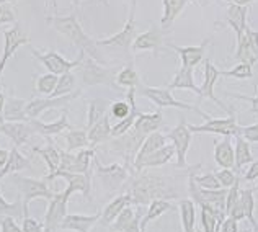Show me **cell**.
Wrapping results in <instances>:
<instances>
[{"label": "cell", "instance_id": "6da1fadb", "mask_svg": "<svg viewBox=\"0 0 258 232\" xmlns=\"http://www.w3.org/2000/svg\"><path fill=\"white\" fill-rule=\"evenodd\" d=\"M46 22L49 23L56 31H59L60 35L66 36L67 39L71 41L72 44H76L77 47H80V51H84L87 54V57H92L97 63H105L101 54L98 52L97 43L87 35L84 31L82 25H80L79 18H77V9L74 10L71 15H52L47 17Z\"/></svg>", "mask_w": 258, "mask_h": 232}, {"label": "cell", "instance_id": "7a4b0ae2", "mask_svg": "<svg viewBox=\"0 0 258 232\" xmlns=\"http://www.w3.org/2000/svg\"><path fill=\"white\" fill-rule=\"evenodd\" d=\"M162 123H164V116H162L160 110H157L155 113H142L141 111L138 120H136V123H134V126L129 129L124 136L116 138L114 149L123 151V152H131L136 157L139 147L142 146V142L146 141L147 136H151L152 133L159 131Z\"/></svg>", "mask_w": 258, "mask_h": 232}, {"label": "cell", "instance_id": "3957f363", "mask_svg": "<svg viewBox=\"0 0 258 232\" xmlns=\"http://www.w3.org/2000/svg\"><path fill=\"white\" fill-rule=\"evenodd\" d=\"M77 71L80 74L84 85H105L110 90H121L116 85V76L118 72L113 67L101 66L97 61H93L92 57H85L84 63L77 67Z\"/></svg>", "mask_w": 258, "mask_h": 232}, {"label": "cell", "instance_id": "277c9868", "mask_svg": "<svg viewBox=\"0 0 258 232\" xmlns=\"http://www.w3.org/2000/svg\"><path fill=\"white\" fill-rule=\"evenodd\" d=\"M139 95H142V97L147 98V100H151L155 106H159V110H162V108H178V110L198 113L205 121L211 118V114L205 113L200 106L189 105V103H185V101L176 100V98L173 97V95H172V90H168V88H160V87H141V88H139Z\"/></svg>", "mask_w": 258, "mask_h": 232}, {"label": "cell", "instance_id": "5b68a950", "mask_svg": "<svg viewBox=\"0 0 258 232\" xmlns=\"http://www.w3.org/2000/svg\"><path fill=\"white\" fill-rule=\"evenodd\" d=\"M13 183L17 185L20 195H22V204H23V214L25 217L28 216V206L33 200L36 198H41V200L51 201L54 198L52 190L47 187V183L44 180H36V179H30V177H22L18 173H13Z\"/></svg>", "mask_w": 258, "mask_h": 232}, {"label": "cell", "instance_id": "8992f818", "mask_svg": "<svg viewBox=\"0 0 258 232\" xmlns=\"http://www.w3.org/2000/svg\"><path fill=\"white\" fill-rule=\"evenodd\" d=\"M165 183L162 177L142 175L133 183L131 192H127L133 198V204H149L151 201L162 198L165 193Z\"/></svg>", "mask_w": 258, "mask_h": 232}, {"label": "cell", "instance_id": "52a82bcc", "mask_svg": "<svg viewBox=\"0 0 258 232\" xmlns=\"http://www.w3.org/2000/svg\"><path fill=\"white\" fill-rule=\"evenodd\" d=\"M33 56H35L39 63H41L49 74H54V76H64L67 72H72L74 69H77V67L84 63V59L87 57V54L84 51L79 52V56L76 61H67L66 57H62L57 51L51 49L49 52H38L36 49H31Z\"/></svg>", "mask_w": 258, "mask_h": 232}, {"label": "cell", "instance_id": "ba28073f", "mask_svg": "<svg viewBox=\"0 0 258 232\" xmlns=\"http://www.w3.org/2000/svg\"><path fill=\"white\" fill-rule=\"evenodd\" d=\"M136 5L138 2H131V9H129V18L124 25V28L118 31L116 35H111L105 39H98L95 41L98 46L103 47H114V49H121V51H129L133 47L134 39L138 38V33H136Z\"/></svg>", "mask_w": 258, "mask_h": 232}, {"label": "cell", "instance_id": "9c48e42d", "mask_svg": "<svg viewBox=\"0 0 258 232\" xmlns=\"http://www.w3.org/2000/svg\"><path fill=\"white\" fill-rule=\"evenodd\" d=\"M240 128L237 125V116L235 113L229 114L227 118H214L211 116L209 120H206L203 125L195 126L188 125V129L191 133H208V134H219L222 138H235L240 134Z\"/></svg>", "mask_w": 258, "mask_h": 232}, {"label": "cell", "instance_id": "30bf717a", "mask_svg": "<svg viewBox=\"0 0 258 232\" xmlns=\"http://www.w3.org/2000/svg\"><path fill=\"white\" fill-rule=\"evenodd\" d=\"M93 167H95V175H97L101 187H103L106 192H116L129 177V172L126 167L119 165V163L101 165L97 157L93 159Z\"/></svg>", "mask_w": 258, "mask_h": 232}, {"label": "cell", "instance_id": "8fae6325", "mask_svg": "<svg viewBox=\"0 0 258 232\" xmlns=\"http://www.w3.org/2000/svg\"><path fill=\"white\" fill-rule=\"evenodd\" d=\"M72 196L71 190H64V192L56 193L54 198L47 204V211L44 214V232H56L59 230L60 224H62L64 217L67 216V203H69V198Z\"/></svg>", "mask_w": 258, "mask_h": 232}, {"label": "cell", "instance_id": "7c38bea8", "mask_svg": "<svg viewBox=\"0 0 258 232\" xmlns=\"http://www.w3.org/2000/svg\"><path fill=\"white\" fill-rule=\"evenodd\" d=\"M191 131L188 129V125L185 123V120L181 118V121L176 125L175 128H172L165 136L167 139L172 141V146L175 147L176 152V167L178 168H185L186 167V154L188 149L191 146Z\"/></svg>", "mask_w": 258, "mask_h": 232}, {"label": "cell", "instance_id": "4fadbf2b", "mask_svg": "<svg viewBox=\"0 0 258 232\" xmlns=\"http://www.w3.org/2000/svg\"><path fill=\"white\" fill-rule=\"evenodd\" d=\"M28 43H30V38L22 28H20V25H13L12 28L4 31V54H2V59H0V77H2L7 63L15 56L18 47H22Z\"/></svg>", "mask_w": 258, "mask_h": 232}, {"label": "cell", "instance_id": "5bb4252c", "mask_svg": "<svg viewBox=\"0 0 258 232\" xmlns=\"http://www.w3.org/2000/svg\"><path fill=\"white\" fill-rule=\"evenodd\" d=\"M131 49L134 52L151 51V52H154V56H159L160 51L164 49V30H162L160 26L152 25L147 31L138 35V38L134 39Z\"/></svg>", "mask_w": 258, "mask_h": 232}, {"label": "cell", "instance_id": "9a60e30c", "mask_svg": "<svg viewBox=\"0 0 258 232\" xmlns=\"http://www.w3.org/2000/svg\"><path fill=\"white\" fill-rule=\"evenodd\" d=\"M219 77H221V71L217 69V67L213 64V61L208 57V59L205 61V79H203V84H201V87H200V92H201V97H200V98H201V100H203V98L211 100V101H214V103L221 108V110L227 111L229 114H232L234 111L230 110V108H227V106L224 105L222 101L214 95V85H216V82L219 80Z\"/></svg>", "mask_w": 258, "mask_h": 232}, {"label": "cell", "instance_id": "2e32d148", "mask_svg": "<svg viewBox=\"0 0 258 232\" xmlns=\"http://www.w3.org/2000/svg\"><path fill=\"white\" fill-rule=\"evenodd\" d=\"M80 97V90L74 92L71 95H66V97H57V98H33L28 101L26 105V116L28 120H39L44 111L51 110V108H57V106H64L72 100H77Z\"/></svg>", "mask_w": 258, "mask_h": 232}, {"label": "cell", "instance_id": "e0dca14e", "mask_svg": "<svg viewBox=\"0 0 258 232\" xmlns=\"http://www.w3.org/2000/svg\"><path fill=\"white\" fill-rule=\"evenodd\" d=\"M250 4L245 2H227V10L224 15V22L234 30L237 39L243 36V31L247 28V15Z\"/></svg>", "mask_w": 258, "mask_h": 232}, {"label": "cell", "instance_id": "ac0fdd59", "mask_svg": "<svg viewBox=\"0 0 258 232\" xmlns=\"http://www.w3.org/2000/svg\"><path fill=\"white\" fill-rule=\"evenodd\" d=\"M208 44H209V38L203 39V43L198 46H176V44H167V46L180 56L181 67H185V69H195L205 59Z\"/></svg>", "mask_w": 258, "mask_h": 232}, {"label": "cell", "instance_id": "d6986e66", "mask_svg": "<svg viewBox=\"0 0 258 232\" xmlns=\"http://www.w3.org/2000/svg\"><path fill=\"white\" fill-rule=\"evenodd\" d=\"M54 179H64L67 182V190H71L72 193H82L87 200L90 198L92 192V180L88 175L84 173H71V172H56L52 175H44L43 180H54Z\"/></svg>", "mask_w": 258, "mask_h": 232}, {"label": "cell", "instance_id": "ffe728a7", "mask_svg": "<svg viewBox=\"0 0 258 232\" xmlns=\"http://www.w3.org/2000/svg\"><path fill=\"white\" fill-rule=\"evenodd\" d=\"M141 206L138 209H133L131 206H127L119 213V216L110 224L111 232H141Z\"/></svg>", "mask_w": 258, "mask_h": 232}, {"label": "cell", "instance_id": "44dd1931", "mask_svg": "<svg viewBox=\"0 0 258 232\" xmlns=\"http://www.w3.org/2000/svg\"><path fill=\"white\" fill-rule=\"evenodd\" d=\"M0 133L5 134L13 142V147L25 146L35 133V129L30 125V121L25 123H4L0 125Z\"/></svg>", "mask_w": 258, "mask_h": 232}, {"label": "cell", "instance_id": "7402d4cb", "mask_svg": "<svg viewBox=\"0 0 258 232\" xmlns=\"http://www.w3.org/2000/svg\"><path fill=\"white\" fill-rule=\"evenodd\" d=\"M101 214H67L60 224V230H74V232H90V229L100 221Z\"/></svg>", "mask_w": 258, "mask_h": 232}, {"label": "cell", "instance_id": "603a6c76", "mask_svg": "<svg viewBox=\"0 0 258 232\" xmlns=\"http://www.w3.org/2000/svg\"><path fill=\"white\" fill-rule=\"evenodd\" d=\"M131 204H133V198L129 193H124V195H119L116 198H113V200L105 206L98 222L101 224V226L110 227V224L119 216L121 211L126 209L127 206H131Z\"/></svg>", "mask_w": 258, "mask_h": 232}, {"label": "cell", "instance_id": "cb8c5ba5", "mask_svg": "<svg viewBox=\"0 0 258 232\" xmlns=\"http://www.w3.org/2000/svg\"><path fill=\"white\" fill-rule=\"evenodd\" d=\"M28 121L33 126V129H35V133L44 136V138L57 136L60 133H64L67 128H71L69 120H67V111L60 113V116L54 123H43L41 120H28Z\"/></svg>", "mask_w": 258, "mask_h": 232}, {"label": "cell", "instance_id": "d4e9b609", "mask_svg": "<svg viewBox=\"0 0 258 232\" xmlns=\"http://www.w3.org/2000/svg\"><path fill=\"white\" fill-rule=\"evenodd\" d=\"M173 157H176V152H175V147L172 144H167L159 151H155L154 154L147 155L144 160H142L138 167L134 168L136 173H141L142 168H155V167H162L165 165V163L170 162Z\"/></svg>", "mask_w": 258, "mask_h": 232}, {"label": "cell", "instance_id": "484cf974", "mask_svg": "<svg viewBox=\"0 0 258 232\" xmlns=\"http://www.w3.org/2000/svg\"><path fill=\"white\" fill-rule=\"evenodd\" d=\"M164 146H167V136L165 134H162L160 131H155L151 136H147L146 141L142 142V146L139 147L138 154H136V157H134L133 167L136 168L142 160L146 159L147 155L154 154L155 151H159V149H162Z\"/></svg>", "mask_w": 258, "mask_h": 232}, {"label": "cell", "instance_id": "4316f807", "mask_svg": "<svg viewBox=\"0 0 258 232\" xmlns=\"http://www.w3.org/2000/svg\"><path fill=\"white\" fill-rule=\"evenodd\" d=\"M214 160L221 168H230L235 165L232 138H222L214 142Z\"/></svg>", "mask_w": 258, "mask_h": 232}, {"label": "cell", "instance_id": "83f0119b", "mask_svg": "<svg viewBox=\"0 0 258 232\" xmlns=\"http://www.w3.org/2000/svg\"><path fill=\"white\" fill-rule=\"evenodd\" d=\"M26 105H28V100L17 98V97H13V95L7 97L5 111H4L5 123H25V121H28V116H26Z\"/></svg>", "mask_w": 258, "mask_h": 232}, {"label": "cell", "instance_id": "f1b7e54d", "mask_svg": "<svg viewBox=\"0 0 258 232\" xmlns=\"http://www.w3.org/2000/svg\"><path fill=\"white\" fill-rule=\"evenodd\" d=\"M188 4H189L188 0H162V5H164V15L160 18V28L170 30L172 25L175 23L176 17L180 15Z\"/></svg>", "mask_w": 258, "mask_h": 232}, {"label": "cell", "instance_id": "f546056e", "mask_svg": "<svg viewBox=\"0 0 258 232\" xmlns=\"http://www.w3.org/2000/svg\"><path fill=\"white\" fill-rule=\"evenodd\" d=\"M168 90H189L196 93L198 97H201L200 87L195 84V77H193V69H185V67H180V71L176 72V76L173 77V80L168 84Z\"/></svg>", "mask_w": 258, "mask_h": 232}, {"label": "cell", "instance_id": "4dcf8cb0", "mask_svg": "<svg viewBox=\"0 0 258 232\" xmlns=\"http://www.w3.org/2000/svg\"><path fill=\"white\" fill-rule=\"evenodd\" d=\"M30 167H31L30 159H26V157L18 151V147H12L9 162L5 163V167L0 168V180L5 179V177H9V175L18 173L20 170L30 168Z\"/></svg>", "mask_w": 258, "mask_h": 232}, {"label": "cell", "instance_id": "1f68e13d", "mask_svg": "<svg viewBox=\"0 0 258 232\" xmlns=\"http://www.w3.org/2000/svg\"><path fill=\"white\" fill-rule=\"evenodd\" d=\"M235 147H234V157H235V165L234 170L235 173H239L240 170L250 165L253 162V154H252V149H250V142H247L242 136H235Z\"/></svg>", "mask_w": 258, "mask_h": 232}, {"label": "cell", "instance_id": "d6a6232c", "mask_svg": "<svg viewBox=\"0 0 258 232\" xmlns=\"http://www.w3.org/2000/svg\"><path fill=\"white\" fill-rule=\"evenodd\" d=\"M111 128L113 126L110 123V111H108V114H105L98 123H95L90 129H87L90 144L95 146V144H100V142H105V141L110 139L111 138Z\"/></svg>", "mask_w": 258, "mask_h": 232}, {"label": "cell", "instance_id": "836d02e7", "mask_svg": "<svg viewBox=\"0 0 258 232\" xmlns=\"http://www.w3.org/2000/svg\"><path fill=\"white\" fill-rule=\"evenodd\" d=\"M113 101L108 98H93L88 101V111H87V125L85 128L90 129L95 123H98L105 114H108L110 111Z\"/></svg>", "mask_w": 258, "mask_h": 232}, {"label": "cell", "instance_id": "e575fe53", "mask_svg": "<svg viewBox=\"0 0 258 232\" xmlns=\"http://www.w3.org/2000/svg\"><path fill=\"white\" fill-rule=\"evenodd\" d=\"M180 208V221L183 232H195L196 227V204L189 198H183L178 203Z\"/></svg>", "mask_w": 258, "mask_h": 232}, {"label": "cell", "instance_id": "d590c367", "mask_svg": "<svg viewBox=\"0 0 258 232\" xmlns=\"http://www.w3.org/2000/svg\"><path fill=\"white\" fill-rule=\"evenodd\" d=\"M172 208H173V204L168 200H164V198H157V200L151 201L149 203L147 213L144 214V217H142V221H141V227H147L149 222L159 219L160 216H164L167 211H170Z\"/></svg>", "mask_w": 258, "mask_h": 232}, {"label": "cell", "instance_id": "8d00e7d4", "mask_svg": "<svg viewBox=\"0 0 258 232\" xmlns=\"http://www.w3.org/2000/svg\"><path fill=\"white\" fill-rule=\"evenodd\" d=\"M64 142H66V152H74V151H82L90 146V141H88V134L87 131L82 129H71L64 134Z\"/></svg>", "mask_w": 258, "mask_h": 232}, {"label": "cell", "instance_id": "74e56055", "mask_svg": "<svg viewBox=\"0 0 258 232\" xmlns=\"http://www.w3.org/2000/svg\"><path fill=\"white\" fill-rule=\"evenodd\" d=\"M33 151L43 157V160L46 162L47 168H49V173L47 175H52V173L57 172L59 163H60V152L51 144V142H47L44 147H33Z\"/></svg>", "mask_w": 258, "mask_h": 232}, {"label": "cell", "instance_id": "f35d334b", "mask_svg": "<svg viewBox=\"0 0 258 232\" xmlns=\"http://www.w3.org/2000/svg\"><path fill=\"white\" fill-rule=\"evenodd\" d=\"M95 159V149L87 147L76 154V162H74L72 173H84L92 177V162Z\"/></svg>", "mask_w": 258, "mask_h": 232}, {"label": "cell", "instance_id": "ab89813d", "mask_svg": "<svg viewBox=\"0 0 258 232\" xmlns=\"http://www.w3.org/2000/svg\"><path fill=\"white\" fill-rule=\"evenodd\" d=\"M240 203L243 209V216L250 222L255 232H258V222L255 219V196L253 190H240Z\"/></svg>", "mask_w": 258, "mask_h": 232}, {"label": "cell", "instance_id": "60d3db41", "mask_svg": "<svg viewBox=\"0 0 258 232\" xmlns=\"http://www.w3.org/2000/svg\"><path fill=\"white\" fill-rule=\"evenodd\" d=\"M116 85L118 87H126V88H138V87H141L139 74L136 72L133 64H127L126 67H123V69L118 72Z\"/></svg>", "mask_w": 258, "mask_h": 232}, {"label": "cell", "instance_id": "b9f144b4", "mask_svg": "<svg viewBox=\"0 0 258 232\" xmlns=\"http://www.w3.org/2000/svg\"><path fill=\"white\" fill-rule=\"evenodd\" d=\"M234 57L237 61H240V64H250V66H253L258 61V57L255 56V52L252 51V47L248 44V39L245 35L240 39H237V51L234 54Z\"/></svg>", "mask_w": 258, "mask_h": 232}, {"label": "cell", "instance_id": "7bdbcfd3", "mask_svg": "<svg viewBox=\"0 0 258 232\" xmlns=\"http://www.w3.org/2000/svg\"><path fill=\"white\" fill-rule=\"evenodd\" d=\"M76 76L72 72H67L64 76H60L57 80V85H56V90L51 95L49 98H57V97H66V95H71L76 92Z\"/></svg>", "mask_w": 258, "mask_h": 232}, {"label": "cell", "instance_id": "ee69618b", "mask_svg": "<svg viewBox=\"0 0 258 232\" xmlns=\"http://www.w3.org/2000/svg\"><path fill=\"white\" fill-rule=\"evenodd\" d=\"M0 216H10L13 219H20L23 217V204H22V196H18L13 203H9L2 196L0 192Z\"/></svg>", "mask_w": 258, "mask_h": 232}, {"label": "cell", "instance_id": "f6af8a7d", "mask_svg": "<svg viewBox=\"0 0 258 232\" xmlns=\"http://www.w3.org/2000/svg\"><path fill=\"white\" fill-rule=\"evenodd\" d=\"M57 80H59V77L54 76V74H44V76H39L36 79V90L41 95H44V97L49 98L54 93V90H56Z\"/></svg>", "mask_w": 258, "mask_h": 232}, {"label": "cell", "instance_id": "bcb514c9", "mask_svg": "<svg viewBox=\"0 0 258 232\" xmlns=\"http://www.w3.org/2000/svg\"><path fill=\"white\" fill-rule=\"evenodd\" d=\"M222 77H234L239 80H245V79H252L253 77V66L250 64H237L234 69L230 71H221Z\"/></svg>", "mask_w": 258, "mask_h": 232}, {"label": "cell", "instance_id": "7dc6e473", "mask_svg": "<svg viewBox=\"0 0 258 232\" xmlns=\"http://www.w3.org/2000/svg\"><path fill=\"white\" fill-rule=\"evenodd\" d=\"M191 177H193V180H195L196 185H198L200 188H203V190H219V188H222V187H221V183H219V180L216 179V175H214V173L195 175V173L191 172Z\"/></svg>", "mask_w": 258, "mask_h": 232}, {"label": "cell", "instance_id": "c3c4849f", "mask_svg": "<svg viewBox=\"0 0 258 232\" xmlns=\"http://www.w3.org/2000/svg\"><path fill=\"white\" fill-rule=\"evenodd\" d=\"M129 113H131V105H129V101L126 100H116L113 101L111 106H110V116H113L114 120H124L129 116Z\"/></svg>", "mask_w": 258, "mask_h": 232}, {"label": "cell", "instance_id": "681fc988", "mask_svg": "<svg viewBox=\"0 0 258 232\" xmlns=\"http://www.w3.org/2000/svg\"><path fill=\"white\" fill-rule=\"evenodd\" d=\"M240 198V179L237 177V180L232 187L227 190V198H226V216H229L230 209L234 208V204L239 201Z\"/></svg>", "mask_w": 258, "mask_h": 232}, {"label": "cell", "instance_id": "f907efd6", "mask_svg": "<svg viewBox=\"0 0 258 232\" xmlns=\"http://www.w3.org/2000/svg\"><path fill=\"white\" fill-rule=\"evenodd\" d=\"M214 175H216V179L219 180L221 187L226 188V190H229L230 187H232L237 180V173L232 172L230 168H219Z\"/></svg>", "mask_w": 258, "mask_h": 232}, {"label": "cell", "instance_id": "816d5d0a", "mask_svg": "<svg viewBox=\"0 0 258 232\" xmlns=\"http://www.w3.org/2000/svg\"><path fill=\"white\" fill-rule=\"evenodd\" d=\"M15 23L17 25V17L13 12V7L10 2H0V25H9Z\"/></svg>", "mask_w": 258, "mask_h": 232}, {"label": "cell", "instance_id": "f5cc1de1", "mask_svg": "<svg viewBox=\"0 0 258 232\" xmlns=\"http://www.w3.org/2000/svg\"><path fill=\"white\" fill-rule=\"evenodd\" d=\"M0 232H23V229L18 226L13 217L2 216V219H0Z\"/></svg>", "mask_w": 258, "mask_h": 232}, {"label": "cell", "instance_id": "db71d44e", "mask_svg": "<svg viewBox=\"0 0 258 232\" xmlns=\"http://www.w3.org/2000/svg\"><path fill=\"white\" fill-rule=\"evenodd\" d=\"M240 136L247 142H258V123L252 126H245V128H240Z\"/></svg>", "mask_w": 258, "mask_h": 232}, {"label": "cell", "instance_id": "11a10c76", "mask_svg": "<svg viewBox=\"0 0 258 232\" xmlns=\"http://www.w3.org/2000/svg\"><path fill=\"white\" fill-rule=\"evenodd\" d=\"M22 229H23V232H44L43 224L38 222L36 219H33V217H30V216H26L23 219Z\"/></svg>", "mask_w": 258, "mask_h": 232}, {"label": "cell", "instance_id": "9f6ffc18", "mask_svg": "<svg viewBox=\"0 0 258 232\" xmlns=\"http://www.w3.org/2000/svg\"><path fill=\"white\" fill-rule=\"evenodd\" d=\"M243 35L247 36L250 47H252V51L255 52V56L258 57V31H255V30L250 28V26H247L245 31H243Z\"/></svg>", "mask_w": 258, "mask_h": 232}, {"label": "cell", "instance_id": "6f0895ef", "mask_svg": "<svg viewBox=\"0 0 258 232\" xmlns=\"http://www.w3.org/2000/svg\"><path fill=\"white\" fill-rule=\"evenodd\" d=\"M219 232H239V221H235L232 217L227 216L226 219L222 221Z\"/></svg>", "mask_w": 258, "mask_h": 232}, {"label": "cell", "instance_id": "680465c9", "mask_svg": "<svg viewBox=\"0 0 258 232\" xmlns=\"http://www.w3.org/2000/svg\"><path fill=\"white\" fill-rule=\"evenodd\" d=\"M256 179H258V160H253L248 165L247 172H245V180L247 182H253Z\"/></svg>", "mask_w": 258, "mask_h": 232}, {"label": "cell", "instance_id": "91938a15", "mask_svg": "<svg viewBox=\"0 0 258 232\" xmlns=\"http://www.w3.org/2000/svg\"><path fill=\"white\" fill-rule=\"evenodd\" d=\"M230 97H234V98H240V100H245V101H250V103H252V108H250V111H253V113H256V111H258V95H256V97H245V95L230 93Z\"/></svg>", "mask_w": 258, "mask_h": 232}, {"label": "cell", "instance_id": "94428289", "mask_svg": "<svg viewBox=\"0 0 258 232\" xmlns=\"http://www.w3.org/2000/svg\"><path fill=\"white\" fill-rule=\"evenodd\" d=\"M5 93L4 92H0V125H4L5 123V118H4V111H5Z\"/></svg>", "mask_w": 258, "mask_h": 232}, {"label": "cell", "instance_id": "6125c7cd", "mask_svg": "<svg viewBox=\"0 0 258 232\" xmlns=\"http://www.w3.org/2000/svg\"><path fill=\"white\" fill-rule=\"evenodd\" d=\"M10 151H5V149H0V168L5 167V163L9 162Z\"/></svg>", "mask_w": 258, "mask_h": 232}, {"label": "cell", "instance_id": "be15d7a7", "mask_svg": "<svg viewBox=\"0 0 258 232\" xmlns=\"http://www.w3.org/2000/svg\"><path fill=\"white\" fill-rule=\"evenodd\" d=\"M141 232H146V227H141Z\"/></svg>", "mask_w": 258, "mask_h": 232}, {"label": "cell", "instance_id": "e7e4bbea", "mask_svg": "<svg viewBox=\"0 0 258 232\" xmlns=\"http://www.w3.org/2000/svg\"><path fill=\"white\" fill-rule=\"evenodd\" d=\"M256 114H258V111H256Z\"/></svg>", "mask_w": 258, "mask_h": 232}]
</instances>
